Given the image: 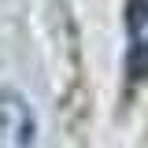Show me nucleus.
I'll use <instances>...</instances> for the list:
<instances>
[{
	"mask_svg": "<svg viewBox=\"0 0 148 148\" xmlns=\"http://www.w3.org/2000/svg\"><path fill=\"white\" fill-rule=\"evenodd\" d=\"M130 74L148 78V0H133L130 8Z\"/></svg>",
	"mask_w": 148,
	"mask_h": 148,
	"instance_id": "nucleus-1",
	"label": "nucleus"
}]
</instances>
